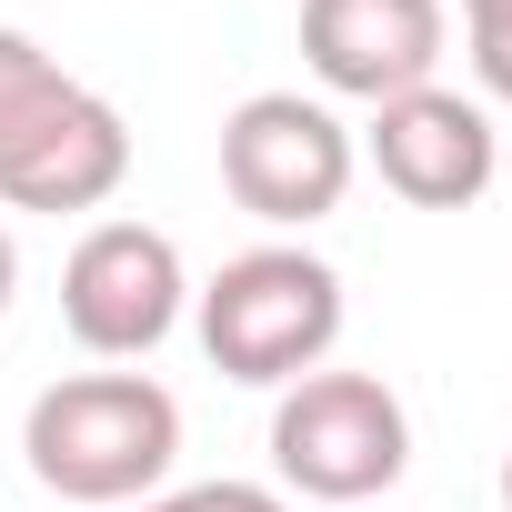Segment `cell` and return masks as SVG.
Listing matches in <instances>:
<instances>
[{"label":"cell","instance_id":"1","mask_svg":"<svg viewBox=\"0 0 512 512\" xmlns=\"http://www.w3.org/2000/svg\"><path fill=\"white\" fill-rule=\"evenodd\" d=\"M131 181V121L71 81L31 31H0V201L11 211H101Z\"/></svg>","mask_w":512,"mask_h":512},{"label":"cell","instance_id":"2","mask_svg":"<svg viewBox=\"0 0 512 512\" xmlns=\"http://www.w3.org/2000/svg\"><path fill=\"white\" fill-rule=\"evenodd\" d=\"M21 452H31L41 492L121 512V502L161 492V472L181 462V402L151 372H71L31 402Z\"/></svg>","mask_w":512,"mask_h":512},{"label":"cell","instance_id":"3","mask_svg":"<svg viewBox=\"0 0 512 512\" xmlns=\"http://www.w3.org/2000/svg\"><path fill=\"white\" fill-rule=\"evenodd\" d=\"M191 322H201V352H211L221 382L282 392V382L332 362V342H342V272L322 251H302V241L231 251V262L191 292Z\"/></svg>","mask_w":512,"mask_h":512},{"label":"cell","instance_id":"4","mask_svg":"<svg viewBox=\"0 0 512 512\" xmlns=\"http://www.w3.org/2000/svg\"><path fill=\"white\" fill-rule=\"evenodd\" d=\"M412 462V412L382 372H302L272 402V472L302 502H372Z\"/></svg>","mask_w":512,"mask_h":512},{"label":"cell","instance_id":"5","mask_svg":"<svg viewBox=\"0 0 512 512\" xmlns=\"http://www.w3.org/2000/svg\"><path fill=\"white\" fill-rule=\"evenodd\" d=\"M352 131L332 101H302V91H251L231 121H221V191L272 221V231H312L342 211L352 191Z\"/></svg>","mask_w":512,"mask_h":512},{"label":"cell","instance_id":"6","mask_svg":"<svg viewBox=\"0 0 512 512\" xmlns=\"http://www.w3.org/2000/svg\"><path fill=\"white\" fill-rule=\"evenodd\" d=\"M191 312V272H181V241L151 221H91L61 262V322L81 352L101 362H141L181 332Z\"/></svg>","mask_w":512,"mask_h":512},{"label":"cell","instance_id":"7","mask_svg":"<svg viewBox=\"0 0 512 512\" xmlns=\"http://www.w3.org/2000/svg\"><path fill=\"white\" fill-rule=\"evenodd\" d=\"M362 151H372L382 191H402L412 211H472V201L492 191V171H502V151H492V111L462 101V91H442V81L382 101L372 131H362Z\"/></svg>","mask_w":512,"mask_h":512},{"label":"cell","instance_id":"8","mask_svg":"<svg viewBox=\"0 0 512 512\" xmlns=\"http://www.w3.org/2000/svg\"><path fill=\"white\" fill-rule=\"evenodd\" d=\"M442 0H302V61L342 101H402L442 71Z\"/></svg>","mask_w":512,"mask_h":512},{"label":"cell","instance_id":"9","mask_svg":"<svg viewBox=\"0 0 512 512\" xmlns=\"http://www.w3.org/2000/svg\"><path fill=\"white\" fill-rule=\"evenodd\" d=\"M462 51L492 101H512V0H462Z\"/></svg>","mask_w":512,"mask_h":512},{"label":"cell","instance_id":"10","mask_svg":"<svg viewBox=\"0 0 512 512\" xmlns=\"http://www.w3.org/2000/svg\"><path fill=\"white\" fill-rule=\"evenodd\" d=\"M121 512H292L272 482H181V492H141Z\"/></svg>","mask_w":512,"mask_h":512},{"label":"cell","instance_id":"11","mask_svg":"<svg viewBox=\"0 0 512 512\" xmlns=\"http://www.w3.org/2000/svg\"><path fill=\"white\" fill-rule=\"evenodd\" d=\"M11 292H21V241L0 231V322H11Z\"/></svg>","mask_w":512,"mask_h":512},{"label":"cell","instance_id":"12","mask_svg":"<svg viewBox=\"0 0 512 512\" xmlns=\"http://www.w3.org/2000/svg\"><path fill=\"white\" fill-rule=\"evenodd\" d=\"M502 512H512V452H502Z\"/></svg>","mask_w":512,"mask_h":512}]
</instances>
